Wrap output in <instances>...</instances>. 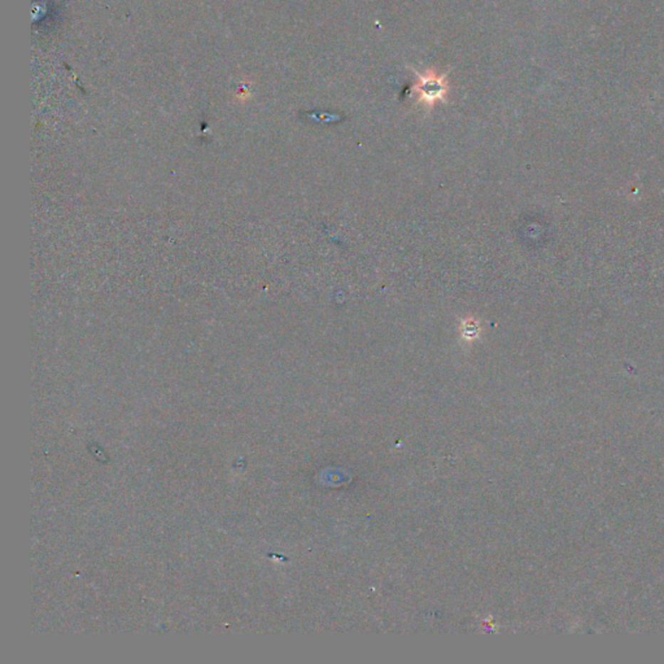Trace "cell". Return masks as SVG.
I'll use <instances>...</instances> for the list:
<instances>
[{
  "instance_id": "6da1fadb",
  "label": "cell",
  "mask_w": 664,
  "mask_h": 664,
  "mask_svg": "<svg viewBox=\"0 0 664 664\" xmlns=\"http://www.w3.org/2000/svg\"><path fill=\"white\" fill-rule=\"evenodd\" d=\"M417 77L418 82L413 86V91L418 95L419 101L428 107H433L436 103L445 100L449 91L445 76L428 71L427 73H417Z\"/></svg>"
},
{
  "instance_id": "7a4b0ae2",
  "label": "cell",
  "mask_w": 664,
  "mask_h": 664,
  "mask_svg": "<svg viewBox=\"0 0 664 664\" xmlns=\"http://www.w3.org/2000/svg\"><path fill=\"white\" fill-rule=\"evenodd\" d=\"M462 335L465 339L472 340L479 335V326L475 321L467 319L462 325Z\"/></svg>"
}]
</instances>
